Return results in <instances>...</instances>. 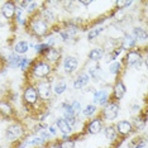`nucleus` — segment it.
I'll list each match as a JSON object with an SVG mask.
<instances>
[{
  "label": "nucleus",
  "instance_id": "nucleus-1",
  "mask_svg": "<svg viewBox=\"0 0 148 148\" xmlns=\"http://www.w3.org/2000/svg\"><path fill=\"white\" fill-rule=\"evenodd\" d=\"M27 24L29 27L31 33L34 37H37V38H43V37H46L49 31V25L39 16V12L33 15L27 16Z\"/></svg>",
  "mask_w": 148,
  "mask_h": 148
},
{
  "label": "nucleus",
  "instance_id": "nucleus-2",
  "mask_svg": "<svg viewBox=\"0 0 148 148\" xmlns=\"http://www.w3.org/2000/svg\"><path fill=\"white\" fill-rule=\"evenodd\" d=\"M53 71V67L49 65L45 60H37L33 61L31 66V73L32 76L37 80H46L51 76V73Z\"/></svg>",
  "mask_w": 148,
  "mask_h": 148
},
{
  "label": "nucleus",
  "instance_id": "nucleus-3",
  "mask_svg": "<svg viewBox=\"0 0 148 148\" xmlns=\"http://www.w3.org/2000/svg\"><path fill=\"white\" fill-rule=\"evenodd\" d=\"M34 87L38 94V99L41 101L46 103L51 99L52 96V80H37V84H34Z\"/></svg>",
  "mask_w": 148,
  "mask_h": 148
},
{
  "label": "nucleus",
  "instance_id": "nucleus-4",
  "mask_svg": "<svg viewBox=\"0 0 148 148\" xmlns=\"http://www.w3.org/2000/svg\"><path fill=\"white\" fill-rule=\"evenodd\" d=\"M119 110H120L119 103L110 100V101L103 108L101 113H100L99 115L103 119V122H105V120H106V122H112V120L116 119L118 114H119Z\"/></svg>",
  "mask_w": 148,
  "mask_h": 148
},
{
  "label": "nucleus",
  "instance_id": "nucleus-5",
  "mask_svg": "<svg viewBox=\"0 0 148 148\" xmlns=\"http://www.w3.org/2000/svg\"><path fill=\"white\" fill-rule=\"evenodd\" d=\"M38 101H39L38 94H37L34 85H33L32 82L27 84L24 86V90H23V103H24V106H27V108L34 106V105H37Z\"/></svg>",
  "mask_w": 148,
  "mask_h": 148
},
{
  "label": "nucleus",
  "instance_id": "nucleus-6",
  "mask_svg": "<svg viewBox=\"0 0 148 148\" xmlns=\"http://www.w3.org/2000/svg\"><path fill=\"white\" fill-rule=\"evenodd\" d=\"M25 129L21 123H13L6 127L5 129V139L8 142H15L24 136Z\"/></svg>",
  "mask_w": 148,
  "mask_h": 148
},
{
  "label": "nucleus",
  "instance_id": "nucleus-7",
  "mask_svg": "<svg viewBox=\"0 0 148 148\" xmlns=\"http://www.w3.org/2000/svg\"><path fill=\"white\" fill-rule=\"evenodd\" d=\"M144 60L146 58L142 57L140 51H138V49H132V51H128L125 58H124V63H125L128 67H134V69L139 70Z\"/></svg>",
  "mask_w": 148,
  "mask_h": 148
},
{
  "label": "nucleus",
  "instance_id": "nucleus-8",
  "mask_svg": "<svg viewBox=\"0 0 148 148\" xmlns=\"http://www.w3.org/2000/svg\"><path fill=\"white\" fill-rule=\"evenodd\" d=\"M43 57H45L43 60L47 61L53 69H55L57 65H60V60H61V57H62V49L56 48V47H51V48L48 49V52H47Z\"/></svg>",
  "mask_w": 148,
  "mask_h": 148
},
{
  "label": "nucleus",
  "instance_id": "nucleus-9",
  "mask_svg": "<svg viewBox=\"0 0 148 148\" xmlns=\"http://www.w3.org/2000/svg\"><path fill=\"white\" fill-rule=\"evenodd\" d=\"M103 129H104V122H103L101 118H100V115L91 119L85 127L86 133L91 134V136H94V134H99L100 132H103Z\"/></svg>",
  "mask_w": 148,
  "mask_h": 148
},
{
  "label": "nucleus",
  "instance_id": "nucleus-10",
  "mask_svg": "<svg viewBox=\"0 0 148 148\" xmlns=\"http://www.w3.org/2000/svg\"><path fill=\"white\" fill-rule=\"evenodd\" d=\"M15 12H16V5L14 1L3 3L1 8H0V13H1L3 18L6 19V21H12L15 16Z\"/></svg>",
  "mask_w": 148,
  "mask_h": 148
},
{
  "label": "nucleus",
  "instance_id": "nucleus-11",
  "mask_svg": "<svg viewBox=\"0 0 148 148\" xmlns=\"http://www.w3.org/2000/svg\"><path fill=\"white\" fill-rule=\"evenodd\" d=\"M109 99H110V94L108 90H96V91H94V96H92L94 105H99L104 108L109 103Z\"/></svg>",
  "mask_w": 148,
  "mask_h": 148
},
{
  "label": "nucleus",
  "instance_id": "nucleus-12",
  "mask_svg": "<svg viewBox=\"0 0 148 148\" xmlns=\"http://www.w3.org/2000/svg\"><path fill=\"white\" fill-rule=\"evenodd\" d=\"M79 67V60L75 56H66L63 60V70L67 75H72Z\"/></svg>",
  "mask_w": 148,
  "mask_h": 148
},
{
  "label": "nucleus",
  "instance_id": "nucleus-13",
  "mask_svg": "<svg viewBox=\"0 0 148 148\" xmlns=\"http://www.w3.org/2000/svg\"><path fill=\"white\" fill-rule=\"evenodd\" d=\"M114 127H115V129H116L118 136L120 134V136H123V137L130 134L134 130L132 122H129V120H119V122H116V124Z\"/></svg>",
  "mask_w": 148,
  "mask_h": 148
},
{
  "label": "nucleus",
  "instance_id": "nucleus-14",
  "mask_svg": "<svg viewBox=\"0 0 148 148\" xmlns=\"http://www.w3.org/2000/svg\"><path fill=\"white\" fill-rule=\"evenodd\" d=\"M90 76L87 75V73L85 71H81L75 77V80H73V89L75 90H80V89H82V87H85L89 85V82H90Z\"/></svg>",
  "mask_w": 148,
  "mask_h": 148
},
{
  "label": "nucleus",
  "instance_id": "nucleus-15",
  "mask_svg": "<svg viewBox=\"0 0 148 148\" xmlns=\"http://www.w3.org/2000/svg\"><path fill=\"white\" fill-rule=\"evenodd\" d=\"M125 92H127V87L124 85L123 80H118L113 87V99H114L113 101H118V100L123 99Z\"/></svg>",
  "mask_w": 148,
  "mask_h": 148
},
{
  "label": "nucleus",
  "instance_id": "nucleus-16",
  "mask_svg": "<svg viewBox=\"0 0 148 148\" xmlns=\"http://www.w3.org/2000/svg\"><path fill=\"white\" fill-rule=\"evenodd\" d=\"M55 125L57 128V130H60L63 136H70V134L72 133V128L69 125V123H67L62 116L61 118H57L56 122H55Z\"/></svg>",
  "mask_w": 148,
  "mask_h": 148
},
{
  "label": "nucleus",
  "instance_id": "nucleus-17",
  "mask_svg": "<svg viewBox=\"0 0 148 148\" xmlns=\"http://www.w3.org/2000/svg\"><path fill=\"white\" fill-rule=\"evenodd\" d=\"M0 115L5 118H10L14 115V109L9 100H0Z\"/></svg>",
  "mask_w": 148,
  "mask_h": 148
},
{
  "label": "nucleus",
  "instance_id": "nucleus-18",
  "mask_svg": "<svg viewBox=\"0 0 148 148\" xmlns=\"http://www.w3.org/2000/svg\"><path fill=\"white\" fill-rule=\"evenodd\" d=\"M39 16L45 21L47 24H51V23H55L56 22V14H55V12L52 10L51 8H43L41 12H39Z\"/></svg>",
  "mask_w": 148,
  "mask_h": 148
},
{
  "label": "nucleus",
  "instance_id": "nucleus-19",
  "mask_svg": "<svg viewBox=\"0 0 148 148\" xmlns=\"http://www.w3.org/2000/svg\"><path fill=\"white\" fill-rule=\"evenodd\" d=\"M22 58L19 55H16V53H10V55H8L6 57V66L9 67V69H18L19 66H21V62H22Z\"/></svg>",
  "mask_w": 148,
  "mask_h": 148
},
{
  "label": "nucleus",
  "instance_id": "nucleus-20",
  "mask_svg": "<svg viewBox=\"0 0 148 148\" xmlns=\"http://www.w3.org/2000/svg\"><path fill=\"white\" fill-rule=\"evenodd\" d=\"M136 46H137L136 39H134L133 37L129 34V33H127V34L124 36V38L122 39L120 47H122L123 49H125V51H132V49H133Z\"/></svg>",
  "mask_w": 148,
  "mask_h": 148
},
{
  "label": "nucleus",
  "instance_id": "nucleus-21",
  "mask_svg": "<svg viewBox=\"0 0 148 148\" xmlns=\"http://www.w3.org/2000/svg\"><path fill=\"white\" fill-rule=\"evenodd\" d=\"M130 36L136 39V42H146L147 41V32H146V29L140 28V27H136V28H133Z\"/></svg>",
  "mask_w": 148,
  "mask_h": 148
},
{
  "label": "nucleus",
  "instance_id": "nucleus-22",
  "mask_svg": "<svg viewBox=\"0 0 148 148\" xmlns=\"http://www.w3.org/2000/svg\"><path fill=\"white\" fill-rule=\"evenodd\" d=\"M105 55V51H104L103 47H96V48H92L91 51L89 52V60L91 62H99L100 60Z\"/></svg>",
  "mask_w": 148,
  "mask_h": 148
},
{
  "label": "nucleus",
  "instance_id": "nucleus-23",
  "mask_svg": "<svg viewBox=\"0 0 148 148\" xmlns=\"http://www.w3.org/2000/svg\"><path fill=\"white\" fill-rule=\"evenodd\" d=\"M103 132H104V136H105V138H106L108 140H110V142H114V140H116V138H118V133H116L115 127H114L113 124H110V125L104 127Z\"/></svg>",
  "mask_w": 148,
  "mask_h": 148
},
{
  "label": "nucleus",
  "instance_id": "nucleus-24",
  "mask_svg": "<svg viewBox=\"0 0 148 148\" xmlns=\"http://www.w3.org/2000/svg\"><path fill=\"white\" fill-rule=\"evenodd\" d=\"M66 90H67V82H66V80H63V79L57 80L55 82V85L52 86V91L55 92L56 95H62Z\"/></svg>",
  "mask_w": 148,
  "mask_h": 148
},
{
  "label": "nucleus",
  "instance_id": "nucleus-25",
  "mask_svg": "<svg viewBox=\"0 0 148 148\" xmlns=\"http://www.w3.org/2000/svg\"><path fill=\"white\" fill-rule=\"evenodd\" d=\"M29 43L27 42V41H19V42H16L15 45H14V53H16V55H19V56H22V55H24V53H27L29 51Z\"/></svg>",
  "mask_w": 148,
  "mask_h": 148
},
{
  "label": "nucleus",
  "instance_id": "nucleus-26",
  "mask_svg": "<svg viewBox=\"0 0 148 148\" xmlns=\"http://www.w3.org/2000/svg\"><path fill=\"white\" fill-rule=\"evenodd\" d=\"M81 113L84 114V116L85 118H91L97 113V106L94 105V104H87V105L82 109Z\"/></svg>",
  "mask_w": 148,
  "mask_h": 148
},
{
  "label": "nucleus",
  "instance_id": "nucleus-27",
  "mask_svg": "<svg viewBox=\"0 0 148 148\" xmlns=\"http://www.w3.org/2000/svg\"><path fill=\"white\" fill-rule=\"evenodd\" d=\"M123 71V63L122 62H118V61H114L110 63L109 66V72L112 75H119L120 72Z\"/></svg>",
  "mask_w": 148,
  "mask_h": 148
},
{
  "label": "nucleus",
  "instance_id": "nucleus-28",
  "mask_svg": "<svg viewBox=\"0 0 148 148\" xmlns=\"http://www.w3.org/2000/svg\"><path fill=\"white\" fill-rule=\"evenodd\" d=\"M103 31H104L103 27H95V28L90 29L89 33H87V41H94V39L101 34Z\"/></svg>",
  "mask_w": 148,
  "mask_h": 148
},
{
  "label": "nucleus",
  "instance_id": "nucleus-29",
  "mask_svg": "<svg viewBox=\"0 0 148 148\" xmlns=\"http://www.w3.org/2000/svg\"><path fill=\"white\" fill-rule=\"evenodd\" d=\"M51 48L47 43H38L37 46H34V49H36V53L39 56H45L47 52H48V49Z\"/></svg>",
  "mask_w": 148,
  "mask_h": 148
},
{
  "label": "nucleus",
  "instance_id": "nucleus-30",
  "mask_svg": "<svg viewBox=\"0 0 148 148\" xmlns=\"http://www.w3.org/2000/svg\"><path fill=\"white\" fill-rule=\"evenodd\" d=\"M75 147H76L75 140L71 139V138H67V136H65V139L58 143V148H75Z\"/></svg>",
  "mask_w": 148,
  "mask_h": 148
},
{
  "label": "nucleus",
  "instance_id": "nucleus-31",
  "mask_svg": "<svg viewBox=\"0 0 148 148\" xmlns=\"http://www.w3.org/2000/svg\"><path fill=\"white\" fill-rule=\"evenodd\" d=\"M32 63H33V61H32L31 58H27V57H23V58H22V62H21V66H19V67H21L22 71H24V72H25L27 70H28L29 67L32 66Z\"/></svg>",
  "mask_w": 148,
  "mask_h": 148
},
{
  "label": "nucleus",
  "instance_id": "nucleus-32",
  "mask_svg": "<svg viewBox=\"0 0 148 148\" xmlns=\"http://www.w3.org/2000/svg\"><path fill=\"white\" fill-rule=\"evenodd\" d=\"M71 105V108H72V110H73V113L76 114V115H79L80 113L82 112V108H81V103L79 101V100H73V101L70 104Z\"/></svg>",
  "mask_w": 148,
  "mask_h": 148
},
{
  "label": "nucleus",
  "instance_id": "nucleus-33",
  "mask_svg": "<svg viewBox=\"0 0 148 148\" xmlns=\"http://www.w3.org/2000/svg\"><path fill=\"white\" fill-rule=\"evenodd\" d=\"M132 4H133V1H122V0L115 1V5H116L118 10H124V9L128 8V6H130Z\"/></svg>",
  "mask_w": 148,
  "mask_h": 148
},
{
  "label": "nucleus",
  "instance_id": "nucleus-34",
  "mask_svg": "<svg viewBox=\"0 0 148 148\" xmlns=\"http://www.w3.org/2000/svg\"><path fill=\"white\" fill-rule=\"evenodd\" d=\"M115 60H116V56L114 55L112 51H110L109 53H108V56H106V62H108V63H109V62H114Z\"/></svg>",
  "mask_w": 148,
  "mask_h": 148
},
{
  "label": "nucleus",
  "instance_id": "nucleus-35",
  "mask_svg": "<svg viewBox=\"0 0 148 148\" xmlns=\"http://www.w3.org/2000/svg\"><path fill=\"white\" fill-rule=\"evenodd\" d=\"M47 130H48V133L51 134V136H56L57 134V128H56L55 124H53V125H49L48 128H47Z\"/></svg>",
  "mask_w": 148,
  "mask_h": 148
},
{
  "label": "nucleus",
  "instance_id": "nucleus-36",
  "mask_svg": "<svg viewBox=\"0 0 148 148\" xmlns=\"http://www.w3.org/2000/svg\"><path fill=\"white\" fill-rule=\"evenodd\" d=\"M146 147V140H139V143H137L136 146H134V148H144Z\"/></svg>",
  "mask_w": 148,
  "mask_h": 148
},
{
  "label": "nucleus",
  "instance_id": "nucleus-37",
  "mask_svg": "<svg viewBox=\"0 0 148 148\" xmlns=\"http://www.w3.org/2000/svg\"><path fill=\"white\" fill-rule=\"evenodd\" d=\"M77 4H81V5H85V6H89V5H91L92 4V1H82V0H80Z\"/></svg>",
  "mask_w": 148,
  "mask_h": 148
},
{
  "label": "nucleus",
  "instance_id": "nucleus-38",
  "mask_svg": "<svg viewBox=\"0 0 148 148\" xmlns=\"http://www.w3.org/2000/svg\"><path fill=\"white\" fill-rule=\"evenodd\" d=\"M15 148H25V144L24 143H19V146H16Z\"/></svg>",
  "mask_w": 148,
  "mask_h": 148
},
{
  "label": "nucleus",
  "instance_id": "nucleus-39",
  "mask_svg": "<svg viewBox=\"0 0 148 148\" xmlns=\"http://www.w3.org/2000/svg\"><path fill=\"white\" fill-rule=\"evenodd\" d=\"M0 148H9V147L5 146V144H0Z\"/></svg>",
  "mask_w": 148,
  "mask_h": 148
},
{
  "label": "nucleus",
  "instance_id": "nucleus-40",
  "mask_svg": "<svg viewBox=\"0 0 148 148\" xmlns=\"http://www.w3.org/2000/svg\"><path fill=\"white\" fill-rule=\"evenodd\" d=\"M38 148H47V147H38Z\"/></svg>",
  "mask_w": 148,
  "mask_h": 148
}]
</instances>
